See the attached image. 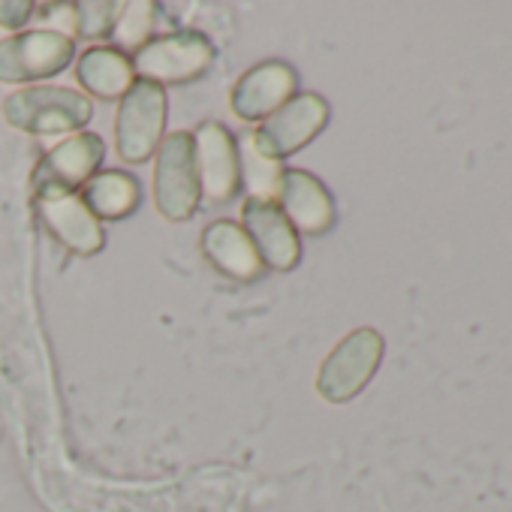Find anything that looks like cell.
<instances>
[{"label": "cell", "mask_w": 512, "mask_h": 512, "mask_svg": "<svg viewBox=\"0 0 512 512\" xmlns=\"http://www.w3.org/2000/svg\"><path fill=\"white\" fill-rule=\"evenodd\" d=\"M4 118L28 136H64L79 133L94 118V103L64 85L19 88L4 100Z\"/></svg>", "instance_id": "cell-1"}, {"label": "cell", "mask_w": 512, "mask_h": 512, "mask_svg": "<svg viewBox=\"0 0 512 512\" xmlns=\"http://www.w3.org/2000/svg\"><path fill=\"white\" fill-rule=\"evenodd\" d=\"M217 58L214 43L199 31H175L166 37H151L136 55L133 70L139 82H151L157 88L190 85L211 70Z\"/></svg>", "instance_id": "cell-2"}, {"label": "cell", "mask_w": 512, "mask_h": 512, "mask_svg": "<svg viewBox=\"0 0 512 512\" xmlns=\"http://www.w3.org/2000/svg\"><path fill=\"white\" fill-rule=\"evenodd\" d=\"M199 202L193 133L175 130L163 136L160 148L154 151V205L166 220L184 223L196 214Z\"/></svg>", "instance_id": "cell-3"}, {"label": "cell", "mask_w": 512, "mask_h": 512, "mask_svg": "<svg viewBox=\"0 0 512 512\" xmlns=\"http://www.w3.org/2000/svg\"><path fill=\"white\" fill-rule=\"evenodd\" d=\"M329 124V103L320 94H296L250 133V148L269 163H281L314 142Z\"/></svg>", "instance_id": "cell-4"}, {"label": "cell", "mask_w": 512, "mask_h": 512, "mask_svg": "<svg viewBox=\"0 0 512 512\" xmlns=\"http://www.w3.org/2000/svg\"><path fill=\"white\" fill-rule=\"evenodd\" d=\"M76 43L58 31L34 28L0 40V85H31L52 79L73 64Z\"/></svg>", "instance_id": "cell-5"}, {"label": "cell", "mask_w": 512, "mask_h": 512, "mask_svg": "<svg viewBox=\"0 0 512 512\" xmlns=\"http://www.w3.org/2000/svg\"><path fill=\"white\" fill-rule=\"evenodd\" d=\"M166 136V91L139 82L121 97L115 115V151L124 163H145Z\"/></svg>", "instance_id": "cell-6"}, {"label": "cell", "mask_w": 512, "mask_h": 512, "mask_svg": "<svg viewBox=\"0 0 512 512\" xmlns=\"http://www.w3.org/2000/svg\"><path fill=\"white\" fill-rule=\"evenodd\" d=\"M380 359H383V338L374 329L350 332L320 365L317 392L329 404H344L356 398L374 377Z\"/></svg>", "instance_id": "cell-7"}, {"label": "cell", "mask_w": 512, "mask_h": 512, "mask_svg": "<svg viewBox=\"0 0 512 512\" xmlns=\"http://www.w3.org/2000/svg\"><path fill=\"white\" fill-rule=\"evenodd\" d=\"M103 154H106V145L97 133H76L58 142L55 148H49L31 172L37 199L76 193L79 187H85L100 172Z\"/></svg>", "instance_id": "cell-8"}, {"label": "cell", "mask_w": 512, "mask_h": 512, "mask_svg": "<svg viewBox=\"0 0 512 512\" xmlns=\"http://www.w3.org/2000/svg\"><path fill=\"white\" fill-rule=\"evenodd\" d=\"M196 148V175H199V199L208 205H226L241 190V151L235 136L217 124L205 121L193 133Z\"/></svg>", "instance_id": "cell-9"}, {"label": "cell", "mask_w": 512, "mask_h": 512, "mask_svg": "<svg viewBox=\"0 0 512 512\" xmlns=\"http://www.w3.org/2000/svg\"><path fill=\"white\" fill-rule=\"evenodd\" d=\"M241 229L250 235L260 260L272 272H293L299 266L302 244L281 205L269 196H247L241 205Z\"/></svg>", "instance_id": "cell-10"}, {"label": "cell", "mask_w": 512, "mask_h": 512, "mask_svg": "<svg viewBox=\"0 0 512 512\" xmlns=\"http://www.w3.org/2000/svg\"><path fill=\"white\" fill-rule=\"evenodd\" d=\"M296 73L284 61H263L250 67L232 88L229 106L232 115L241 121H266L281 106H287L296 97Z\"/></svg>", "instance_id": "cell-11"}, {"label": "cell", "mask_w": 512, "mask_h": 512, "mask_svg": "<svg viewBox=\"0 0 512 512\" xmlns=\"http://www.w3.org/2000/svg\"><path fill=\"white\" fill-rule=\"evenodd\" d=\"M275 196V202L281 205L284 217L293 223L296 232L323 235L335 226V199L317 175L305 169H281Z\"/></svg>", "instance_id": "cell-12"}, {"label": "cell", "mask_w": 512, "mask_h": 512, "mask_svg": "<svg viewBox=\"0 0 512 512\" xmlns=\"http://www.w3.org/2000/svg\"><path fill=\"white\" fill-rule=\"evenodd\" d=\"M37 211L43 226L52 232L55 241H61L76 256H94L106 244L103 223L91 214V208L82 202L79 193H58V196H40Z\"/></svg>", "instance_id": "cell-13"}, {"label": "cell", "mask_w": 512, "mask_h": 512, "mask_svg": "<svg viewBox=\"0 0 512 512\" xmlns=\"http://www.w3.org/2000/svg\"><path fill=\"white\" fill-rule=\"evenodd\" d=\"M199 247L205 253V260L226 278L250 284V281H260L269 269L256 253L250 235L241 229V223L232 220H214L202 229Z\"/></svg>", "instance_id": "cell-14"}, {"label": "cell", "mask_w": 512, "mask_h": 512, "mask_svg": "<svg viewBox=\"0 0 512 512\" xmlns=\"http://www.w3.org/2000/svg\"><path fill=\"white\" fill-rule=\"evenodd\" d=\"M79 85L100 100H121L136 85L133 58L118 52L115 46H91L76 61Z\"/></svg>", "instance_id": "cell-15"}, {"label": "cell", "mask_w": 512, "mask_h": 512, "mask_svg": "<svg viewBox=\"0 0 512 512\" xmlns=\"http://www.w3.org/2000/svg\"><path fill=\"white\" fill-rule=\"evenodd\" d=\"M82 202L91 208L97 220H121L133 214L142 202L139 181L124 169H103L97 172L82 193Z\"/></svg>", "instance_id": "cell-16"}, {"label": "cell", "mask_w": 512, "mask_h": 512, "mask_svg": "<svg viewBox=\"0 0 512 512\" xmlns=\"http://www.w3.org/2000/svg\"><path fill=\"white\" fill-rule=\"evenodd\" d=\"M154 22H157V4H151V0H130V4H121L118 22H115L109 40L118 43L115 46L118 52L136 55L151 40Z\"/></svg>", "instance_id": "cell-17"}, {"label": "cell", "mask_w": 512, "mask_h": 512, "mask_svg": "<svg viewBox=\"0 0 512 512\" xmlns=\"http://www.w3.org/2000/svg\"><path fill=\"white\" fill-rule=\"evenodd\" d=\"M121 4L118 0H79L73 4V40H109L112 28L118 22Z\"/></svg>", "instance_id": "cell-18"}, {"label": "cell", "mask_w": 512, "mask_h": 512, "mask_svg": "<svg viewBox=\"0 0 512 512\" xmlns=\"http://www.w3.org/2000/svg\"><path fill=\"white\" fill-rule=\"evenodd\" d=\"M34 13L37 4H31V0H0V28L22 34L34 19Z\"/></svg>", "instance_id": "cell-19"}]
</instances>
